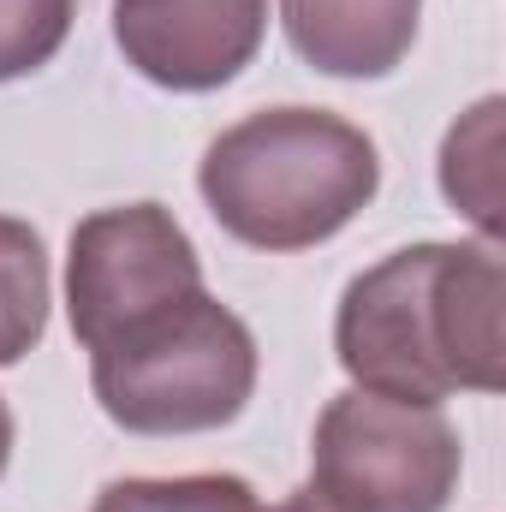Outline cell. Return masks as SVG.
Returning a JSON list of instances; mask_svg holds the SVG:
<instances>
[{
    "label": "cell",
    "mask_w": 506,
    "mask_h": 512,
    "mask_svg": "<svg viewBox=\"0 0 506 512\" xmlns=\"http://www.w3.org/2000/svg\"><path fill=\"white\" fill-rule=\"evenodd\" d=\"M334 352L352 387L441 405L506 387L501 245H405L340 292Z\"/></svg>",
    "instance_id": "cell-1"
},
{
    "label": "cell",
    "mask_w": 506,
    "mask_h": 512,
    "mask_svg": "<svg viewBox=\"0 0 506 512\" xmlns=\"http://www.w3.org/2000/svg\"><path fill=\"white\" fill-rule=\"evenodd\" d=\"M197 191L239 245L310 251L376 203L381 155L370 131L328 108H262L203 149Z\"/></svg>",
    "instance_id": "cell-2"
},
{
    "label": "cell",
    "mask_w": 506,
    "mask_h": 512,
    "mask_svg": "<svg viewBox=\"0 0 506 512\" xmlns=\"http://www.w3.org/2000/svg\"><path fill=\"white\" fill-rule=\"evenodd\" d=\"M90 387L126 435L227 429L256 393V334L221 298L191 292L185 304L96 346Z\"/></svg>",
    "instance_id": "cell-3"
},
{
    "label": "cell",
    "mask_w": 506,
    "mask_h": 512,
    "mask_svg": "<svg viewBox=\"0 0 506 512\" xmlns=\"http://www.w3.org/2000/svg\"><path fill=\"white\" fill-rule=\"evenodd\" d=\"M465 447L441 405L346 387L310 435V489L346 512H447Z\"/></svg>",
    "instance_id": "cell-4"
},
{
    "label": "cell",
    "mask_w": 506,
    "mask_h": 512,
    "mask_svg": "<svg viewBox=\"0 0 506 512\" xmlns=\"http://www.w3.org/2000/svg\"><path fill=\"white\" fill-rule=\"evenodd\" d=\"M203 292V256L161 203L96 209L66 245V316L84 352Z\"/></svg>",
    "instance_id": "cell-5"
},
{
    "label": "cell",
    "mask_w": 506,
    "mask_h": 512,
    "mask_svg": "<svg viewBox=\"0 0 506 512\" xmlns=\"http://www.w3.org/2000/svg\"><path fill=\"white\" fill-rule=\"evenodd\" d=\"M268 36V0H114V42L137 78L173 96L233 84Z\"/></svg>",
    "instance_id": "cell-6"
},
{
    "label": "cell",
    "mask_w": 506,
    "mask_h": 512,
    "mask_svg": "<svg viewBox=\"0 0 506 512\" xmlns=\"http://www.w3.org/2000/svg\"><path fill=\"white\" fill-rule=\"evenodd\" d=\"M423 0H280V30L310 72L387 78L417 42Z\"/></svg>",
    "instance_id": "cell-7"
},
{
    "label": "cell",
    "mask_w": 506,
    "mask_h": 512,
    "mask_svg": "<svg viewBox=\"0 0 506 512\" xmlns=\"http://www.w3.org/2000/svg\"><path fill=\"white\" fill-rule=\"evenodd\" d=\"M501 96H483L465 120L441 137V197L483 233V245H501L506 197H501Z\"/></svg>",
    "instance_id": "cell-8"
},
{
    "label": "cell",
    "mask_w": 506,
    "mask_h": 512,
    "mask_svg": "<svg viewBox=\"0 0 506 512\" xmlns=\"http://www.w3.org/2000/svg\"><path fill=\"white\" fill-rule=\"evenodd\" d=\"M48 304H54V280H48L42 233L18 215H0V370L24 364L42 346Z\"/></svg>",
    "instance_id": "cell-9"
},
{
    "label": "cell",
    "mask_w": 506,
    "mask_h": 512,
    "mask_svg": "<svg viewBox=\"0 0 506 512\" xmlns=\"http://www.w3.org/2000/svg\"><path fill=\"white\" fill-rule=\"evenodd\" d=\"M90 512H262V501L233 471H197V477H120L96 495Z\"/></svg>",
    "instance_id": "cell-10"
},
{
    "label": "cell",
    "mask_w": 506,
    "mask_h": 512,
    "mask_svg": "<svg viewBox=\"0 0 506 512\" xmlns=\"http://www.w3.org/2000/svg\"><path fill=\"white\" fill-rule=\"evenodd\" d=\"M78 0H0V84L42 72L72 36Z\"/></svg>",
    "instance_id": "cell-11"
},
{
    "label": "cell",
    "mask_w": 506,
    "mask_h": 512,
    "mask_svg": "<svg viewBox=\"0 0 506 512\" xmlns=\"http://www.w3.org/2000/svg\"><path fill=\"white\" fill-rule=\"evenodd\" d=\"M262 512H346V507H334L322 489H298V495H286L280 507H262Z\"/></svg>",
    "instance_id": "cell-12"
},
{
    "label": "cell",
    "mask_w": 506,
    "mask_h": 512,
    "mask_svg": "<svg viewBox=\"0 0 506 512\" xmlns=\"http://www.w3.org/2000/svg\"><path fill=\"white\" fill-rule=\"evenodd\" d=\"M6 459H12V411L0 399V477H6Z\"/></svg>",
    "instance_id": "cell-13"
}]
</instances>
